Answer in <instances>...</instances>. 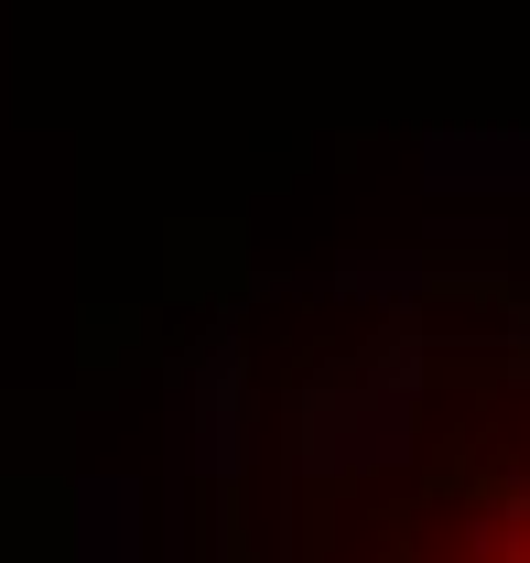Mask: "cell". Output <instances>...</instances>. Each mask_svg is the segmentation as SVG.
<instances>
[{"instance_id": "cell-1", "label": "cell", "mask_w": 530, "mask_h": 563, "mask_svg": "<svg viewBox=\"0 0 530 563\" xmlns=\"http://www.w3.org/2000/svg\"><path fill=\"white\" fill-rule=\"evenodd\" d=\"M270 563H530L520 303L411 314L292 390Z\"/></svg>"}]
</instances>
